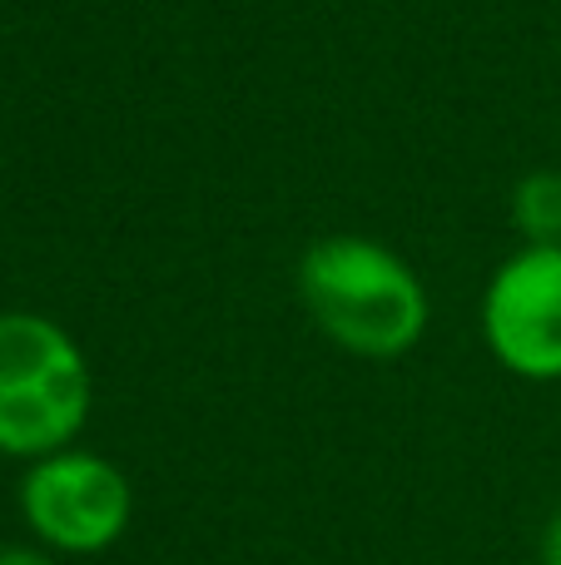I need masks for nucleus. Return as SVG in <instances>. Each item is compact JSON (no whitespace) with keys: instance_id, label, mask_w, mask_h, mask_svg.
I'll use <instances>...</instances> for the list:
<instances>
[{"instance_id":"1","label":"nucleus","mask_w":561,"mask_h":565,"mask_svg":"<svg viewBox=\"0 0 561 565\" xmlns=\"http://www.w3.org/2000/svg\"><path fill=\"white\" fill-rule=\"evenodd\" d=\"M298 302L334 348L363 362H393L427 332L433 302L417 268L363 234H324L298 254Z\"/></svg>"},{"instance_id":"2","label":"nucleus","mask_w":561,"mask_h":565,"mask_svg":"<svg viewBox=\"0 0 561 565\" xmlns=\"http://www.w3.org/2000/svg\"><path fill=\"white\" fill-rule=\"evenodd\" d=\"M89 362L45 312H0V451L40 461L89 422Z\"/></svg>"},{"instance_id":"3","label":"nucleus","mask_w":561,"mask_h":565,"mask_svg":"<svg viewBox=\"0 0 561 565\" xmlns=\"http://www.w3.org/2000/svg\"><path fill=\"white\" fill-rule=\"evenodd\" d=\"M20 516L30 536L55 556H99L129 531L135 491L109 457L60 447L30 461V471L20 477Z\"/></svg>"},{"instance_id":"4","label":"nucleus","mask_w":561,"mask_h":565,"mask_svg":"<svg viewBox=\"0 0 561 565\" xmlns=\"http://www.w3.org/2000/svg\"><path fill=\"white\" fill-rule=\"evenodd\" d=\"M483 338L512 377L561 382V244H522L493 268Z\"/></svg>"},{"instance_id":"5","label":"nucleus","mask_w":561,"mask_h":565,"mask_svg":"<svg viewBox=\"0 0 561 565\" xmlns=\"http://www.w3.org/2000/svg\"><path fill=\"white\" fill-rule=\"evenodd\" d=\"M512 224L527 244H561V174L532 169L512 189Z\"/></svg>"},{"instance_id":"6","label":"nucleus","mask_w":561,"mask_h":565,"mask_svg":"<svg viewBox=\"0 0 561 565\" xmlns=\"http://www.w3.org/2000/svg\"><path fill=\"white\" fill-rule=\"evenodd\" d=\"M0 565H55L45 546H0Z\"/></svg>"},{"instance_id":"7","label":"nucleus","mask_w":561,"mask_h":565,"mask_svg":"<svg viewBox=\"0 0 561 565\" xmlns=\"http://www.w3.org/2000/svg\"><path fill=\"white\" fill-rule=\"evenodd\" d=\"M542 565H561V511L547 521V531H542Z\"/></svg>"}]
</instances>
